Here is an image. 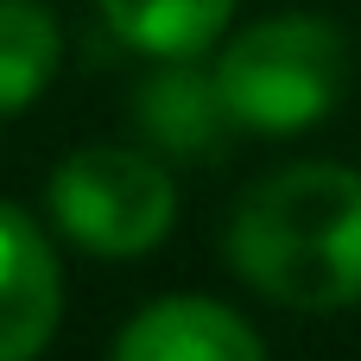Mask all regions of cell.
I'll return each mask as SVG.
<instances>
[{"mask_svg":"<svg viewBox=\"0 0 361 361\" xmlns=\"http://www.w3.org/2000/svg\"><path fill=\"white\" fill-rule=\"evenodd\" d=\"M63 317V273L44 228L0 197V361H38Z\"/></svg>","mask_w":361,"mask_h":361,"instance_id":"cell-4","label":"cell"},{"mask_svg":"<svg viewBox=\"0 0 361 361\" xmlns=\"http://www.w3.org/2000/svg\"><path fill=\"white\" fill-rule=\"evenodd\" d=\"M140 127L171 159H203L235 133V114L216 89V70H197V57H159V70L140 82Z\"/></svg>","mask_w":361,"mask_h":361,"instance_id":"cell-6","label":"cell"},{"mask_svg":"<svg viewBox=\"0 0 361 361\" xmlns=\"http://www.w3.org/2000/svg\"><path fill=\"white\" fill-rule=\"evenodd\" d=\"M228 267L305 317L361 305V171L317 159L260 178L228 216Z\"/></svg>","mask_w":361,"mask_h":361,"instance_id":"cell-1","label":"cell"},{"mask_svg":"<svg viewBox=\"0 0 361 361\" xmlns=\"http://www.w3.org/2000/svg\"><path fill=\"white\" fill-rule=\"evenodd\" d=\"M51 222L95 260L152 254L178 222V178L133 146H82L51 171Z\"/></svg>","mask_w":361,"mask_h":361,"instance_id":"cell-3","label":"cell"},{"mask_svg":"<svg viewBox=\"0 0 361 361\" xmlns=\"http://www.w3.org/2000/svg\"><path fill=\"white\" fill-rule=\"evenodd\" d=\"M108 361H267V349L247 330V317H235L228 305L171 292V298H152L114 336Z\"/></svg>","mask_w":361,"mask_h":361,"instance_id":"cell-5","label":"cell"},{"mask_svg":"<svg viewBox=\"0 0 361 361\" xmlns=\"http://www.w3.org/2000/svg\"><path fill=\"white\" fill-rule=\"evenodd\" d=\"M63 63V32L44 0H0V121L32 108Z\"/></svg>","mask_w":361,"mask_h":361,"instance_id":"cell-8","label":"cell"},{"mask_svg":"<svg viewBox=\"0 0 361 361\" xmlns=\"http://www.w3.org/2000/svg\"><path fill=\"white\" fill-rule=\"evenodd\" d=\"M95 6L114 25V38L152 63L159 57H203L235 19V0H95Z\"/></svg>","mask_w":361,"mask_h":361,"instance_id":"cell-7","label":"cell"},{"mask_svg":"<svg viewBox=\"0 0 361 361\" xmlns=\"http://www.w3.org/2000/svg\"><path fill=\"white\" fill-rule=\"evenodd\" d=\"M209 70H216V89H222L235 127L279 140V133L317 127L343 102L349 44L317 13H273V19H254L247 32H235Z\"/></svg>","mask_w":361,"mask_h":361,"instance_id":"cell-2","label":"cell"}]
</instances>
